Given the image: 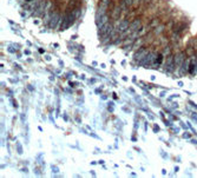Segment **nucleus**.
Wrapping results in <instances>:
<instances>
[{
	"mask_svg": "<svg viewBox=\"0 0 197 178\" xmlns=\"http://www.w3.org/2000/svg\"><path fill=\"white\" fill-rule=\"evenodd\" d=\"M112 30H113V26H112V24H110V23H106L104 26H102V27L99 28V37H101L102 39H104L105 37H109V35L111 34Z\"/></svg>",
	"mask_w": 197,
	"mask_h": 178,
	"instance_id": "obj_1",
	"label": "nucleus"
},
{
	"mask_svg": "<svg viewBox=\"0 0 197 178\" xmlns=\"http://www.w3.org/2000/svg\"><path fill=\"white\" fill-rule=\"evenodd\" d=\"M59 21H60V14L58 12H53L51 14V19L48 21V24H50L51 28H57V26L59 25Z\"/></svg>",
	"mask_w": 197,
	"mask_h": 178,
	"instance_id": "obj_2",
	"label": "nucleus"
},
{
	"mask_svg": "<svg viewBox=\"0 0 197 178\" xmlns=\"http://www.w3.org/2000/svg\"><path fill=\"white\" fill-rule=\"evenodd\" d=\"M175 66H176L175 65V57L169 54L168 58H167V61H165V71L167 72H171Z\"/></svg>",
	"mask_w": 197,
	"mask_h": 178,
	"instance_id": "obj_3",
	"label": "nucleus"
},
{
	"mask_svg": "<svg viewBox=\"0 0 197 178\" xmlns=\"http://www.w3.org/2000/svg\"><path fill=\"white\" fill-rule=\"evenodd\" d=\"M146 53H147V50L145 47L138 49L137 52H136V54H135V60H143L146 57Z\"/></svg>",
	"mask_w": 197,
	"mask_h": 178,
	"instance_id": "obj_4",
	"label": "nucleus"
},
{
	"mask_svg": "<svg viewBox=\"0 0 197 178\" xmlns=\"http://www.w3.org/2000/svg\"><path fill=\"white\" fill-rule=\"evenodd\" d=\"M129 27H130L129 20H120L119 24H118V26H117V32H122L123 33L126 30H129Z\"/></svg>",
	"mask_w": 197,
	"mask_h": 178,
	"instance_id": "obj_5",
	"label": "nucleus"
},
{
	"mask_svg": "<svg viewBox=\"0 0 197 178\" xmlns=\"http://www.w3.org/2000/svg\"><path fill=\"white\" fill-rule=\"evenodd\" d=\"M186 58H185V56H184V53L183 52H179V53H177L176 54V57H175V65L177 66V67H181L182 65H183V63H184V60H185Z\"/></svg>",
	"mask_w": 197,
	"mask_h": 178,
	"instance_id": "obj_6",
	"label": "nucleus"
},
{
	"mask_svg": "<svg viewBox=\"0 0 197 178\" xmlns=\"http://www.w3.org/2000/svg\"><path fill=\"white\" fill-rule=\"evenodd\" d=\"M120 12H122V7L120 6H115V8H113V11L111 12V18L113 19V20H116V19H118V17L120 16Z\"/></svg>",
	"mask_w": 197,
	"mask_h": 178,
	"instance_id": "obj_7",
	"label": "nucleus"
},
{
	"mask_svg": "<svg viewBox=\"0 0 197 178\" xmlns=\"http://www.w3.org/2000/svg\"><path fill=\"white\" fill-rule=\"evenodd\" d=\"M106 23H109V14L106 13V14H104L99 20L97 21V24H98V28H101L102 26H104Z\"/></svg>",
	"mask_w": 197,
	"mask_h": 178,
	"instance_id": "obj_8",
	"label": "nucleus"
},
{
	"mask_svg": "<svg viewBox=\"0 0 197 178\" xmlns=\"http://www.w3.org/2000/svg\"><path fill=\"white\" fill-rule=\"evenodd\" d=\"M189 65H190V67H189V72H190L191 74H193V73L196 72V59L192 58L191 61L189 63Z\"/></svg>",
	"mask_w": 197,
	"mask_h": 178,
	"instance_id": "obj_9",
	"label": "nucleus"
},
{
	"mask_svg": "<svg viewBox=\"0 0 197 178\" xmlns=\"http://www.w3.org/2000/svg\"><path fill=\"white\" fill-rule=\"evenodd\" d=\"M162 59H163V57H162V54H158L157 56V58H156V60H155V67H158L159 65H161V63H162Z\"/></svg>",
	"mask_w": 197,
	"mask_h": 178,
	"instance_id": "obj_10",
	"label": "nucleus"
},
{
	"mask_svg": "<svg viewBox=\"0 0 197 178\" xmlns=\"http://www.w3.org/2000/svg\"><path fill=\"white\" fill-rule=\"evenodd\" d=\"M124 1V4L126 5V6H131L132 4H133V0H123Z\"/></svg>",
	"mask_w": 197,
	"mask_h": 178,
	"instance_id": "obj_11",
	"label": "nucleus"
},
{
	"mask_svg": "<svg viewBox=\"0 0 197 178\" xmlns=\"http://www.w3.org/2000/svg\"><path fill=\"white\" fill-rule=\"evenodd\" d=\"M27 1H31V0H27Z\"/></svg>",
	"mask_w": 197,
	"mask_h": 178,
	"instance_id": "obj_12",
	"label": "nucleus"
}]
</instances>
